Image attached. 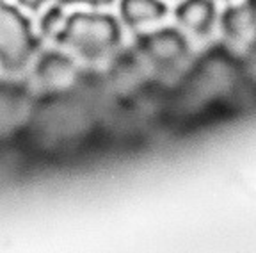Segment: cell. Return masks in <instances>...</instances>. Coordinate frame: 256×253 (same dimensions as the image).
I'll return each mask as SVG.
<instances>
[{"instance_id": "obj_4", "label": "cell", "mask_w": 256, "mask_h": 253, "mask_svg": "<svg viewBox=\"0 0 256 253\" xmlns=\"http://www.w3.org/2000/svg\"><path fill=\"white\" fill-rule=\"evenodd\" d=\"M220 27L228 41L251 45L256 40V0H244L224 9Z\"/></svg>"}, {"instance_id": "obj_12", "label": "cell", "mask_w": 256, "mask_h": 253, "mask_svg": "<svg viewBox=\"0 0 256 253\" xmlns=\"http://www.w3.org/2000/svg\"><path fill=\"white\" fill-rule=\"evenodd\" d=\"M226 2H228V0H226Z\"/></svg>"}, {"instance_id": "obj_11", "label": "cell", "mask_w": 256, "mask_h": 253, "mask_svg": "<svg viewBox=\"0 0 256 253\" xmlns=\"http://www.w3.org/2000/svg\"><path fill=\"white\" fill-rule=\"evenodd\" d=\"M48 0H18V4H22L24 8L30 9V11H38L43 4H46Z\"/></svg>"}, {"instance_id": "obj_6", "label": "cell", "mask_w": 256, "mask_h": 253, "mask_svg": "<svg viewBox=\"0 0 256 253\" xmlns=\"http://www.w3.org/2000/svg\"><path fill=\"white\" fill-rule=\"evenodd\" d=\"M36 75L41 84L57 88L72 81V77L75 75V65L68 56L50 50V52H44L38 61Z\"/></svg>"}, {"instance_id": "obj_9", "label": "cell", "mask_w": 256, "mask_h": 253, "mask_svg": "<svg viewBox=\"0 0 256 253\" xmlns=\"http://www.w3.org/2000/svg\"><path fill=\"white\" fill-rule=\"evenodd\" d=\"M242 73L256 82V40L249 45V50L246 54L244 63H242Z\"/></svg>"}, {"instance_id": "obj_8", "label": "cell", "mask_w": 256, "mask_h": 253, "mask_svg": "<svg viewBox=\"0 0 256 253\" xmlns=\"http://www.w3.org/2000/svg\"><path fill=\"white\" fill-rule=\"evenodd\" d=\"M64 6L60 4H54L52 8H48L46 13L43 15V18H41L40 22V29H41V34L46 38H56V34L59 33L60 29H62L64 25V20H66V17H64V11H62Z\"/></svg>"}, {"instance_id": "obj_7", "label": "cell", "mask_w": 256, "mask_h": 253, "mask_svg": "<svg viewBox=\"0 0 256 253\" xmlns=\"http://www.w3.org/2000/svg\"><path fill=\"white\" fill-rule=\"evenodd\" d=\"M120 15L126 27L136 29L162 20L168 15V6L162 0H121Z\"/></svg>"}, {"instance_id": "obj_10", "label": "cell", "mask_w": 256, "mask_h": 253, "mask_svg": "<svg viewBox=\"0 0 256 253\" xmlns=\"http://www.w3.org/2000/svg\"><path fill=\"white\" fill-rule=\"evenodd\" d=\"M114 0H57V4L60 6H68V4H86L91 6V8H102V6L112 4Z\"/></svg>"}, {"instance_id": "obj_5", "label": "cell", "mask_w": 256, "mask_h": 253, "mask_svg": "<svg viewBox=\"0 0 256 253\" xmlns=\"http://www.w3.org/2000/svg\"><path fill=\"white\" fill-rule=\"evenodd\" d=\"M174 18L184 29L204 38L217 22V8L214 0H184L176 6Z\"/></svg>"}, {"instance_id": "obj_1", "label": "cell", "mask_w": 256, "mask_h": 253, "mask_svg": "<svg viewBox=\"0 0 256 253\" xmlns=\"http://www.w3.org/2000/svg\"><path fill=\"white\" fill-rule=\"evenodd\" d=\"M54 41L66 45L88 61H98L118 49L121 41L120 22L105 13H73Z\"/></svg>"}, {"instance_id": "obj_3", "label": "cell", "mask_w": 256, "mask_h": 253, "mask_svg": "<svg viewBox=\"0 0 256 253\" xmlns=\"http://www.w3.org/2000/svg\"><path fill=\"white\" fill-rule=\"evenodd\" d=\"M139 50L156 70L168 72L180 65L188 54V41L178 29L166 27L139 38Z\"/></svg>"}, {"instance_id": "obj_2", "label": "cell", "mask_w": 256, "mask_h": 253, "mask_svg": "<svg viewBox=\"0 0 256 253\" xmlns=\"http://www.w3.org/2000/svg\"><path fill=\"white\" fill-rule=\"evenodd\" d=\"M40 40L20 9L0 0V66L9 73L22 72L36 54Z\"/></svg>"}]
</instances>
